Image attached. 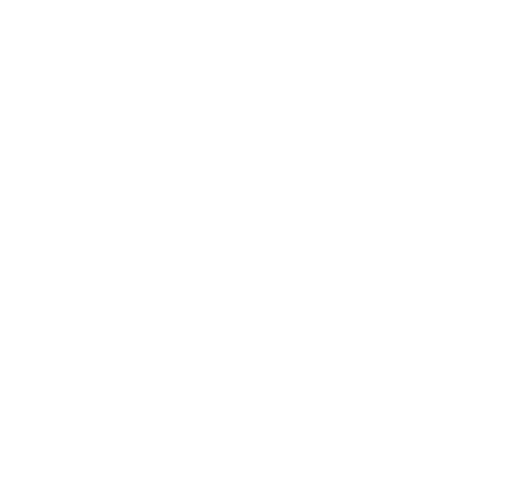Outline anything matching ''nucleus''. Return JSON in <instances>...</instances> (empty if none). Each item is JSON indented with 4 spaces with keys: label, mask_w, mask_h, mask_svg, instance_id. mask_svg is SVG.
<instances>
[]
</instances>
